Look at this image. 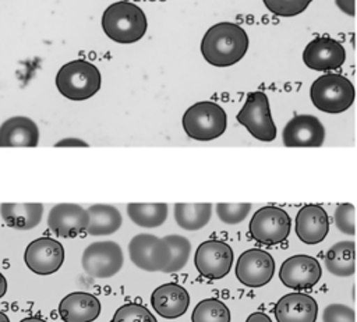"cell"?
<instances>
[{"label": "cell", "mask_w": 357, "mask_h": 322, "mask_svg": "<svg viewBox=\"0 0 357 322\" xmlns=\"http://www.w3.org/2000/svg\"><path fill=\"white\" fill-rule=\"evenodd\" d=\"M199 49L211 66L229 67L247 53L248 35L236 22H218L205 32Z\"/></svg>", "instance_id": "cell-1"}, {"label": "cell", "mask_w": 357, "mask_h": 322, "mask_svg": "<svg viewBox=\"0 0 357 322\" xmlns=\"http://www.w3.org/2000/svg\"><path fill=\"white\" fill-rule=\"evenodd\" d=\"M146 15L131 1H116L102 15V29L109 39L117 43L138 42L146 32Z\"/></svg>", "instance_id": "cell-2"}, {"label": "cell", "mask_w": 357, "mask_h": 322, "mask_svg": "<svg viewBox=\"0 0 357 322\" xmlns=\"http://www.w3.org/2000/svg\"><path fill=\"white\" fill-rule=\"evenodd\" d=\"M102 85L99 68L88 60L77 59L60 67L56 74L59 92L70 100H85L92 98Z\"/></svg>", "instance_id": "cell-3"}, {"label": "cell", "mask_w": 357, "mask_h": 322, "mask_svg": "<svg viewBox=\"0 0 357 322\" xmlns=\"http://www.w3.org/2000/svg\"><path fill=\"white\" fill-rule=\"evenodd\" d=\"M185 134L197 141H212L219 138L227 127V116L222 106L212 100L191 105L181 120Z\"/></svg>", "instance_id": "cell-4"}, {"label": "cell", "mask_w": 357, "mask_h": 322, "mask_svg": "<svg viewBox=\"0 0 357 322\" xmlns=\"http://www.w3.org/2000/svg\"><path fill=\"white\" fill-rule=\"evenodd\" d=\"M354 86L350 79L340 74L318 77L310 89L312 105L325 113L336 114L347 110L354 102Z\"/></svg>", "instance_id": "cell-5"}, {"label": "cell", "mask_w": 357, "mask_h": 322, "mask_svg": "<svg viewBox=\"0 0 357 322\" xmlns=\"http://www.w3.org/2000/svg\"><path fill=\"white\" fill-rule=\"evenodd\" d=\"M236 118L259 141L271 142L276 138V125L272 120L269 99L262 91H254L247 95Z\"/></svg>", "instance_id": "cell-6"}, {"label": "cell", "mask_w": 357, "mask_h": 322, "mask_svg": "<svg viewBox=\"0 0 357 322\" xmlns=\"http://www.w3.org/2000/svg\"><path fill=\"white\" fill-rule=\"evenodd\" d=\"M291 229L289 213L278 206L269 205L258 209L250 220V236L262 245H276L287 238Z\"/></svg>", "instance_id": "cell-7"}, {"label": "cell", "mask_w": 357, "mask_h": 322, "mask_svg": "<svg viewBox=\"0 0 357 322\" xmlns=\"http://www.w3.org/2000/svg\"><path fill=\"white\" fill-rule=\"evenodd\" d=\"M131 262L146 272H163L170 261V248L163 238L141 233L128 244Z\"/></svg>", "instance_id": "cell-8"}, {"label": "cell", "mask_w": 357, "mask_h": 322, "mask_svg": "<svg viewBox=\"0 0 357 322\" xmlns=\"http://www.w3.org/2000/svg\"><path fill=\"white\" fill-rule=\"evenodd\" d=\"M81 263L89 276L107 279L114 276L123 268L124 255L117 243L96 241L84 250Z\"/></svg>", "instance_id": "cell-9"}, {"label": "cell", "mask_w": 357, "mask_h": 322, "mask_svg": "<svg viewBox=\"0 0 357 322\" xmlns=\"http://www.w3.org/2000/svg\"><path fill=\"white\" fill-rule=\"evenodd\" d=\"M234 254L229 244L220 240L201 243L194 255V265L199 275L211 280L225 277L233 265Z\"/></svg>", "instance_id": "cell-10"}, {"label": "cell", "mask_w": 357, "mask_h": 322, "mask_svg": "<svg viewBox=\"0 0 357 322\" xmlns=\"http://www.w3.org/2000/svg\"><path fill=\"white\" fill-rule=\"evenodd\" d=\"M236 277L247 287H262L268 284L275 273L272 255L259 248L244 251L236 262Z\"/></svg>", "instance_id": "cell-11"}, {"label": "cell", "mask_w": 357, "mask_h": 322, "mask_svg": "<svg viewBox=\"0 0 357 322\" xmlns=\"http://www.w3.org/2000/svg\"><path fill=\"white\" fill-rule=\"evenodd\" d=\"M24 261L33 273L52 275L64 262V248L54 238L40 237L26 245Z\"/></svg>", "instance_id": "cell-12"}, {"label": "cell", "mask_w": 357, "mask_h": 322, "mask_svg": "<svg viewBox=\"0 0 357 322\" xmlns=\"http://www.w3.org/2000/svg\"><path fill=\"white\" fill-rule=\"evenodd\" d=\"M322 276L319 262L310 255H293L287 258L279 269L280 282L293 290H307L314 287Z\"/></svg>", "instance_id": "cell-13"}, {"label": "cell", "mask_w": 357, "mask_h": 322, "mask_svg": "<svg viewBox=\"0 0 357 322\" xmlns=\"http://www.w3.org/2000/svg\"><path fill=\"white\" fill-rule=\"evenodd\" d=\"M282 139L289 148H318L325 141V127L315 116L298 114L287 121Z\"/></svg>", "instance_id": "cell-14"}, {"label": "cell", "mask_w": 357, "mask_h": 322, "mask_svg": "<svg viewBox=\"0 0 357 322\" xmlns=\"http://www.w3.org/2000/svg\"><path fill=\"white\" fill-rule=\"evenodd\" d=\"M346 60V50L340 42L319 36L308 42L303 52L304 64L315 71H326L339 68Z\"/></svg>", "instance_id": "cell-15"}, {"label": "cell", "mask_w": 357, "mask_h": 322, "mask_svg": "<svg viewBox=\"0 0 357 322\" xmlns=\"http://www.w3.org/2000/svg\"><path fill=\"white\" fill-rule=\"evenodd\" d=\"M89 223L86 209L77 204H57L47 216L49 229L59 237L74 238L85 233Z\"/></svg>", "instance_id": "cell-16"}, {"label": "cell", "mask_w": 357, "mask_h": 322, "mask_svg": "<svg viewBox=\"0 0 357 322\" xmlns=\"http://www.w3.org/2000/svg\"><path fill=\"white\" fill-rule=\"evenodd\" d=\"M273 314L278 322H315L318 302L308 294L294 291L278 300Z\"/></svg>", "instance_id": "cell-17"}, {"label": "cell", "mask_w": 357, "mask_h": 322, "mask_svg": "<svg viewBox=\"0 0 357 322\" xmlns=\"http://www.w3.org/2000/svg\"><path fill=\"white\" fill-rule=\"evenodd\" d=\"M329 231L326 210L314 204L304 205L296 216V234L304 244H318L325 240Z\"/></svg>", "instance_id": "cell-18"}, {"label": "cell", "mask_w": 357, "mask_h": 322, "mask_svg": "<svg viewBox=\"0 0 357 322\" xmlns=\"http://www.w3.org/2000/svg\"><path fill=\"white\" fill-rule=\"evenodd\" d=\"M151 304L162 318L174 319L188 309L190 294L177 283H165L152 291Z\"/></svg>", "instance_id": "cell-19"}, {"label": "cell", "mask_w": 357, "mask_h": 322, "mask_svg": "<svg viewBox=\"0 0 357 322\" xmlns=\"http://www.w3.org/2000/svg\"><path fill=\"white\" fill-rule=\"evenodd\" d=\"M100 309L98 297L85 291L70 293L59 304V315L64 322H92L99 316Z\"/></svg>", "instance_id": "cell-20"}, {"label": "cell", "mask_w": 357, "mask_h": 322, "mask_svg": "<svg viewBox=\"0 0 357 322\" xmlns=\"http://www.w3.org/2000/svg\"><path fill=\"white\" fill-rule=\"evenodd\" d=\"M39 142V128L33 120L25 116L7 118L0 125V146L33 148Z\"/></svg>", "instance_id": "cell-21"}, {"label": "cell", "mask_w": 357, "mask_h": 322, "mask_svg": "<svg viewBox=\"0 0 357 322\" xmlns=\"http://www.w3.org/2000/svg\"><path fill=\"white\" fill-rule=\"evenodd\" d=\"M42 204H1L0 215L4 223L15 230H31L42 220Z\"/></svg>", "instance_id": "cell-22"}, {"label": "cell", "mask_w": 357, "mask_h": 322, "mask_svg": "<svg viewBox=\"0 0 357 322\" xmlns=\"http://www.w3.org/2000/svg\"><path fill=\"white\" fill-rule=\"evenodd\" d=\"M86 212L89 223L85 233L89 236H109L117 231L121 226V213L113 205L96 204L89 206Z\"/></svg>", "instance_id": "cell-23"}, {"label": "cell", "mask_w": 357, "mask_h": 322, "mask_svg": "<svg viewBox=\"0 0 357 322\" xmlns=\"http://www.w3.org/2000/svg\"><path fill=\"white\" fill-rule=\"evenodd\" d=\"M325 268L335 276L347 277L356 272V244L354 241H339L325 254Z\"/></svg>", "instance_id": "cell-24"}, {"label": "cell", "mask_w": 357, "mask_h": 322, "mask_svg": "<svg viewBox=\"0 0 357 322\" xmlns=\"http://www.w3.org/2000/svg\"><path fill=\"white\" fill-rule=\"evenodd\" d=\"M212 216L211 204H176L174 219L176 223L188 231L199 230L208 224Z\"/></svg>", "instance_id": "cell-25"}, {"label": "cell", "mask_w": 357, "mask_h": 322, "mask_svg": "<svg viewBox=\"0 0 357 322\" xmlns=\"http://www.w3.org/2000/svg\"><path fill=\"white\" fill-rule=\"evenodd\" d=\"M127 213L139 227H158L165 223L169 213L167 204H128Z\"/></svg>", "instance_id": "cell-26"}, {"label": "cell", "mask_w": 357, "mask_h": 322, "mask_svg": "<svg viewBox=\"0 0 357 322\" xmlns=\"http://www.w3.org/2000/svg\"><path fill=\"white\" fill-rule=\"evenodd\" d=\"M191 322H230V311L220 300L206 298L192 309Z\"/></svg>", "instance_id": "cell-27"}, {"label": "cell", "mask_w": 357, "mask_h": 322, "mask_svg": "<svg viewBox=\"0 0 357 322\" xmlns=\"http://www.w3.org/2000/svg\"><path fill=\"white\" fill-rule=\"evenodd\" d=\"M163 240L166 241V244L170 248V261L163 272L172 273V272L181 270L190 258V252H191L190 241L185 237L178 236V234L165 236Z\"/></svg>", "instance_id": "cell-28"}, {"label": "cell", "mask_w": 357, "mask_h": 322, "mask_svg": "<svg viewBox=\"0 0 357 322\" xmlns=\"http://www.w3.org/2000/svg\"><path fill=\"white\" fill-rule=\"evenodd\" d=\"M112 322H158L151 311L138 302H128L117 308Z\"/></svg>", "instance_id": "cell-29"}, {"label": "cell", "mask_w": 357, "mask_h": 322, "mask_svg": "<svg viewBox=\"0 0 357 322\" xmlns=\"http://www.w3.org/2000/svg\"><path fill=\"white\" fill-rule=\"evenodd\" d=\"M265 7L279 17H294L305 11L312 0H262Z\"/></svg>", "instance_id": "cell-30"}, {"label": "cell", "mask_w": 357, "mask_h": 322, "mask_svg": "<svg viewBox=\"0 0 357 322\" xmlns=\"http://www.w3.org/2000/svg\"><path fill=\"white\" fill-rule=\"evenodd\" d=\"M251 209V204H218L216 213L226 224L241 223Z\"/></svg>", "instance_id": "cell-31"}, {"label": "cell", "mask_w": 357, "mask_h": 322, "mask_svg": "<svg viewBox=\"0 0 357 322\" xmlns=\"http://www.w3.org/2000/svg\"><path fill=\"white\" fill-rule=\"evenodd\" d=\"M333 219L339 231L347 236L356 234V208L353 204L337 205Z\"/></svg>", "instance_id": "cell-32"}, {"label": "cell", "mask_w": 357, "mask_h": 322, "mask_svg": "<svg viewBox=\"0 0 357 322\" xmlns=\"http://www.w3.org/2000/svg\"><path fill=\"white\" fill-rule=\"evenodd\" d=\"M324 322H356L354 309L339 302H332L325 307L322 314Z\"/></svg>", "instance_id": "cell-33"}, {"label": "cell", "mask_w": 357, "mask_h": 322, "mask_svg": "<svg viewBox=\"0 0 357 322\" xmlns=\"http://www.w3.org/2000/svg\"><path fill=\"white\" fill-rule=\"evenodd\" d=\"M336 6L347 15H354L356 14V4L354 0H335Z\"/></svg>", "instance_id": "cell-34"}, {"label": "cell", "mask_w": 357, "mask_h": 322, "mask_svg": "<svg viewBox=\"0 0 357 322\" xmlns=\"http://www.w3.org/2000/svg\"><path fill=\"white\" fill-rule=\"evenodd\" d=\"M54 146L56 148H61V146H84V148H86L88 144L82 139H78V138H64V139L56 142Z\"/></svg>", "instance_id": "cell-35"}, {"label": "cell", "mask_w": 357, "mask_h": 322, "mask_svg": "<svg viewBox=\"0 0 357 322\" xmlns=\"http://www.w3.org/2000/svg\"><path fill=\"white\" fill-rule=\"evenodd\" d=\"M245 322H272V319L264 314V312H252L248 315V318L245 319Z\"/></svg>", "instance_id": "cell-36"}, {"label": "cell", "mask_w": 357, "mask_h": 322, "mask_svg": "<svg viewBox=\"0 0 357 322\" xmlns=\"http://www.w3.org/2000/svg\"><path fill=\"white\" fill-rule=\"evenodd\" d=\"M6 291H7V280L4 275L0 272V298L6 294Z\"/></svg>", "instance_id": "cell-37"}, {"label": "cell", "mask_w": 357, "mask_h": 322, "mask_svg": "<svg viewBox=\"0 0 357 322\" xmlns=\"http://www.w3.org/2000/svg\"><path fill=\"white\" fill-rule=\"evenodd\" d=\"M20 322H46V321L39 318V316H28V318H24L22 321H20Z\"/></svg>", "instance_id": "cell-38"}, {"label": "cell", "mask_w": 357, "mask_h": 322, "mask_svg": "<svg viewBox=\"0 0 357 322\" xmlns=\"http://www.w3.org/2000/svg\"><path fill=\"white\" fill-rule=\"evenodd\" d=\"M0 322H10L8 316L4 312H1V311H0Z\"/></svg>", "instance_id": "cell-39"}]
</instances>
